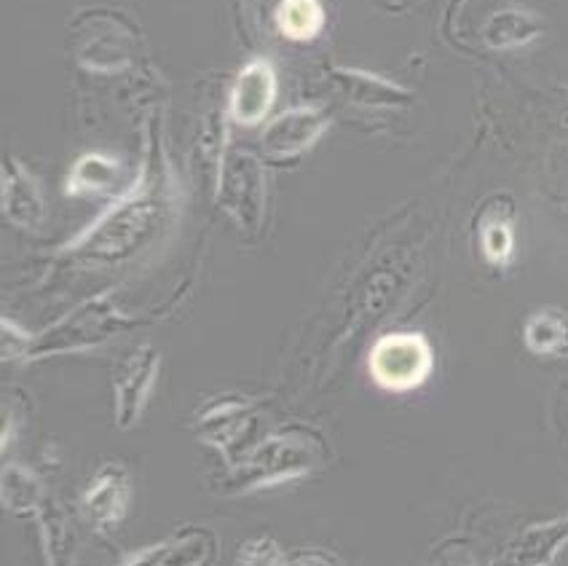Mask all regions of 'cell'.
Listing matches in <instances>:
<instances>
[{"mask_svg": "<svg viewBox=\"0 0 568 566\" xmlns=\"http://www.w3.org/2000/svg\"><path fill=\"white\" fill-rule=\"evenodd\" d=\"M159 223L161 202L134 185L124 202L100 215V221L89 231H83L81 236H75V242L68 244V250H75L79 255L102 263L126 261L156 234Z\"/></svg>", "mask_w": 568, "mask_h": 566, "instance_id": "obj_1", "label": "cell"}, {"mask_svg": "<svg viewBox=\"0 0 568 566\" xmlns=\"http://www.w3.org/2000/svg\"><path fill=\"white\" fill-rule=\"evenodd\" d=\"M327 446L314 429L290 427L271 435L263 446L255 448L253 459L239 469V478H247L244 488H261L303 478L322 465Z\"/></svg>", "mask_w": 568, "mask_h": 566, "instance_id": "obj_2", "label": "cell"}, {"mask_svg": "<svg viewBox=\"0 0 568 566\" xmlns=\"http://www.w3.org/2000/svg\"><path fill=\"white\" fill-rule=\"evenodd\" d=\"M126 323L129 320L115 309L111 295H100V299L87 301L75 312H70L68 317L51 325L41 336H36V344H32L28 360L94 350V346L111 341L119 331H124Z\"/></svg>", "mask_w": 568, "mask_h": 566, "instance_id": "obj_3", "label": "cell"}, {"mask_svg": "<svg viewBox=\"0 0 568 566\" xmlns=\"http://www.w3.org/2000/svg\"><path fill=\"white\" fill-rule=\"evenodd\" d=\"M435 368V352L424 333H386L367 355L373 382L386 392H410L422 387Z\"/></svg>", "mask_w": 568, "mask_h": 566, "instance_id": "obj_4", "label": "cell"}, {"mask_svg": "<svg viewBox=\"0 0 568 566\" xmlns=\"http://www.w3.org/2000/svg\"><path fill=\"white\" fill-rule=\"evenodd\" d=\"M217 196L229 215H234L244 229L257 226L263 218V204H266V180L253 153L231 151L225 156Z\"/></svg>", "mask_w": 568, "mask_h": 566, "instance_id": "obj_5", "label": "cell"}, {"mask_svg": "<svg viewBox=\"0 0 568 566\" xmlns=\"http://www.w3.org/2000/svg\"><path fill=\"white\" fill-rule=\"evenodd\" d=\"M161 368V355L153 346H140L138 352L126 357L121 365L119 376H115V424L119 427H134L140 422L142 411H145L148 397L156 387Z\"/></svg>", "mask_w": 568, "mask_h": 566, "instance_id": "obj_6", "label": "cell"}, {"mask_svg": "<svg viewBox=\"0 0 568 566\" xmlns=\"http://www.w3.org/2000/svg\"><path fill=\"white\" fill-rule=\"evenodd\" d=\"M276 89H280V81H276L271 62H247V65L236 73L234 83H231V121L239 127H257L261 121H266L271 108H274L276 102Z\"/></svg>", "mask_w": 568, "mask_h": 566, "instance_id": "obj_7", "label": "cell"}, {"mask_svg": "<svg viewBox=\"0 0 568 566\" xmlns=\"http://www.w3.org/2000/svg\"><path fill=\"white\" fill-rule=\"evenodd\" d=\"M331 124V115L316 108H290L276 115L261 134V151L271 159H295L308 151Z\"/></svg>", "mask_w": 568, "mask_h": 566, "instance_id": "obj_8", "label": "cell"}, {"mask_svg": "<svg viewBox=\"0 0 568 566\" xmlns=\"http://www.w3.org/2000/svg\"><path fill=\"white\" fill-rule=\"evenodd\" d=\"M132 484H129L126 469L108 465L94 475L87 492L81 497V516L97 532H111L126 518Z\"/></svg>", "mask_w": 568, "mask_h": 566, "instance_id": "obj_9", "label": "cell"}, {"mask_svg": "<svg viewBox=\"0 0 568 566\" xmlns=\"http://www.w3.org/2000/svg\"><path fill=\"white\" fill-rule=\"evenodd\" d=\"M217 558V543L215 534L202 526H189V529L178 532L174 537L164 539V543L151 545V548H142L138 553H129L124 564H153V566H166V564H212Z\"/></svg>", "mask_w": 568, "mask_h": 566, "instance_id": "obj_10", "label": "cell"}, {"mask_svg": "<svg viewBox=\"0 0 568 566\" xmlns=\"http://www.w3.org/2000/svg\"><path fill=\"white\" fill-rule=\"evenodd\" d=\"M333 83L344 98L367 111H386V108H405L413 102V94L399 83L381 79L376 73L354 68L333 70Z\"/></svg>", "mask_w": 568, "mask_h": 566, "instance_id": "obj_11", "label": "cell"}, {"mask_svg": "<svg viewBox=\"0 0 568 566\" xmlns=\"http://www.w3.org/2000/svg\"><path fill=\"white\" fill-rule=\"evenodd\" d=\"M0 194H3V215L19 229H38L43 223V194L38 180L24 170L22 162L17 159H6L3 162V183H0Z\"/></svg>", "mask_w": 568, "mask_h": 566, "instance_id": "obj_12", "label": "cell"}, {"mask_svg": "<svg viewBox=\"0 0 568 566\" xmlns=\"http://www.w3.org/2000/svg\"><path fill=\"white\" fill-rule=\"evenodd\" d=\"M250 427H255V408L244 401H231V397L206 408L199 420V433L204 441L231 454H239V441L250 435Z\"/></svg>", "mask_w": 568, "mask_h": 566, "instance_id": "obj_13", "label": "cell"}, {"mask_svg": "<svg viewBox=\"0 0 568 566\" xmlns=\"http://www.w3.org/2000/svg\"><path fill=\"white\" fill-rule=\"evenodd\" d=\"M541 36V19L531 11L518 9V6H507V9L494 11L488 17L486 28H483V41L488 49L507 51L520 49L534 43Z\"/></svg>", "mask_w": 568, "mask_h": 566, "instance_id": "obj_14", "label": "cell"}, {"mask_svg": "<svg viewBox=\"0 0 568 566\" xmlns=\"http://www.w3.org/2000/svg\"><path fill=\"white\" fill-rule=\"evenodd\" d=\"M568 543V516L555 518L550 524H537L520 534L518 543L507 553L509 564H552Z\"/></svg>", "mask_w": 568, "mask_h": 566, "instance_id": "obj_15", "label": "cell"}, {"mask_svg": "<svg viewBox=\"0 0 568 566\" xmlns=\"http://www.w3.org/2000/svg\"><path fill=\"white\" fill-rule=\"evenodd\" d=\"M124 164L111 153H87L79 162L70 166L68 180H64V194L68 196H87L111 191L119 183Z\"/></svg>", "mask_w": 568, "mask_h": 566, "instance_id": "obj_16", "label": "cell"}, {"mask_svg": "<svg viewBox=\"0 0 568 566\" xmlns=\"http://www.w3.org/2000/svg\"><path fill=\"white\" fill-rule=\"evenodd\" d=\"M523 341L539 357H568V314L560 309H539L526 320Z\"/></svg>", "mask_w": 568, "mask_h": 566, "instance_id": "obj_17", "label": "cell"}, {"mask_svg": "<svg viewBox=\"0 0 568 566\" xmlns=\"http://www.w3.org/2000/svg\"><path fill=\"white\" fill-rule=\"evenodd\" d=\"M274 22L287 41L306 43L320 38L325 30V9L320 0H280Z\"/></svg>", "mask_w": 568, "mask_h": 566, "instance_id": "obj_18", "label": "cell"}, {"mask_svg": "<svg viewBox=\"0 0 568 566\" xmlns=\"http://www.w3.org/2000/svg\"><path fill=\"white\" fill-rule=\"evenodd\" d=\"M0 492H3L6 511L17 513V516L38 511V505H41V484H38L36 473L24 465L3 467V484H0Z\"/></svg>", "mask_w": 568, "mask_h": 566, "instance_id": "obj_19", "label": "cell"}, {"mask_svg": "<svg viewBox=\"0 0 568 566\" xmlns=\"http://www.w3.org/2000/svg\"><path fill=\"white\" fill-rule=\"evenodd\" d=\"M480 247L486 261L505 266L515 253V231L509 221H499V218H488L480 226Z\"/></svg>", "mask_w": 568, "mask_h": 566, "instance_id": "obj_20", "label": "cell"}, {"mask_svg": "<svg viewBox=\"0 0 568 566\" xmlns=\"http://www.w3.org/2000/svg\"><path fill=\"white\" fill-rule=\"evenodd\" d=\"M68 539H70L68 520H64L62 511H57L54 505H49L47 511H43V545H47L49 564H60L68 558Z\"/></svg>", "mask_w": 568, "mask_h": 566, "instance_id": "obj_21", "label": "cell"}, {"mask_svg": "<svg viewBox=\"0 0 568 566\" xmlns=\"http://www.w3.org/2000/svg\"><path fill=\"white\" fill-rule=\"evenodd\" d=\"M32 344H36V336L11 323V320H3V360L11 363V360H22L30 355Z\"/></svg>", "mask_w": 568, "mask_h": 566, "instance_id": "obj_22", "label": "cell"}, {"mask_svg": "<svg viewBox=\"0 0 568 566\" xmlns=\"http://www.w3.org/2000/svg\"><path fill=\"white\" fill-rule=\"evenodd\" d=\"M236 562L239 564H284V553L276 548L274 539L257 537L239 550Z\"/></svg>", "mask_w": 568, "mask_h": 566, "instance_id": "obj_23", "label": "cell"}, {"mask_svg": "<svg viewBox=\"0 0 568 566\" xmlns=\"http://www.w3.org/2000/svg\"><path fill=\"white\" fill-rule=\"evenodd\" d=\"M338 558L325 550H293L284 556V564H335Z\"/></svg>", "mask_w": 568, "mask_h": 566, "instance_id": "obj_24", "label": "cell"}, {"mask_svg": "<svg viewBox=\"0 0 568 566\" xmlns=\"http://www.w3.org/2000/svg\"><path fill=\"white\" fill-rule=\"evenodd\" d=\"M392 6H405V3H410V0H389Z\"/></svg>", "mask_w": 568, "mask_h": 566, "instance_id": "obj_25", "label": "cell"}]
</instances>
